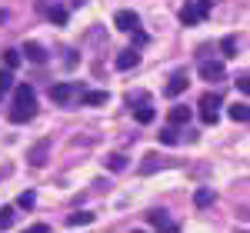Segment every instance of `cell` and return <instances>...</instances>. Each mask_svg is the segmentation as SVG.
<instances>
[{
	"instance_id": "cell-11",
	"label": "cell",
	"mask_w": 250,
	"mask_h": 233,
	"mask_svg": "<svg viewBox=\"0 0 250 233\" xmlns=\"http://www.w3.org/2000/svg\"><path fill=\"white\" fill-rule=\"evenodd\" d=\"M227 114H230V120H233V123H247V120H250V107H247V100L233 103V107L227 110Z\"/></svg>"
},
{
	"instance_id": "cell-16",
	"label": "cell",
	"mask_w": 250,
	"mask_h": 233,
	"mask_svg": "<svg viewBox=\"0 0 250 233\" xmlns=\"http://www.w3.org/2000/svg\"><path fill=\"white\" fill-rule=\"evenodd\" d=\"M190 120V107H173L170 110V123H187Z\"/></svg>"
},
{
	"instance_id": "cell-12",
	"label": "cell",
	"mask_w": 250,
	"mask_h": 233,
	"mask_svg": "<svg viewBox=\"0 0 250 233\" xmlns=\"http://www.w3.org/2000/svg\"><path fill=\"white\" fill-rule=\"evenodd\" d=\"M83 103H87V107H100V103H107V90H87V94H83Z\"/></svg>"
},
{
	"instance_id": "cell-20",
	"label": "cell",
	"mask_w": 250,
	"mask_h": 233,
	"mask_svg": "<svg viewBox=\"0 0 250 233\" xmlns=\"http://www.w3.org/2000/svg\"><path fill=\"white\" fill-rule=\"evenodd\" d=\"M154 227H164V223H170V216H167V210H150V216H147Z\"/></svg>"
},
{
	"instance_id": "cell-24",
	"label": "cell",
	"mask_w": 250,
	"mask_h": 233,
	"mask_svg": "<svg viewBox=\"0 0 250 233\" xmlns=\"http://www.w3.org/2000/svg\"><path fill=\"white\" fill-rule=\"evenodd\" d=\"M177 140H180V136H177V130H173V127H167V130H160V143H167V147H173Z\"/></svg>"
},
{
	"instance_id": "cell-8",
	"label": "cell",
	"mask_w": 250,
	"mask_h": 233,
	"mask_svg": "<svg viewBox=\"0 0 250 233\" xmlns=\"http://www.w3.org/2000/svg\"><path fill=\"white\" fill-rule=\"evenodd\" d=\"M23 57L30 60V63H47V50L30 40V43H23Z\"/></svg>"
},
{
	"instance_id": "cell-26",
	"label": "cell",
	"mask_w": 250,
	"mask_h": 233,
	"mask_svg": "<svg viewBox=\"0 0 250 233\" xmlns=\"http://www.w3.org/2000/svg\"><path fill=\"white\" fill-rule=\"evenodd\" d=\"M10 87H14V74H10V70H0V94L10 90Z\"/></svg>"
},
{
	"instance_id": "cell-23",
	"label": "cell",
	"mask_w": 250,
	"mask_h": 233,
	"mask_svg": "<svg viewBox=\"0 0 250 233\" xmlns=\"http://www.w3.org/2000/svg\"><path fill=\"white\" fill-rule=\"evenodd\" d=\"M3 63H7V70H14L20 63V50H3Z\"/></svg>"
},
{
	"instance_id": "cell-18",
	"label": "cell",
	"mask_w": 250,
	"mask_h": 233,
	"mask_svg": "<svg viewBox=\"0 0 250 233\" xmlns=\"http://www.w3.org/2000/svg\"><path fill=\"white\" fill-rule=\"evenodd\" d=\"M220 50H224V57H237V37H224Z\"/></svg>"
},
{
	"instance_id": "cell-13",
	"label": "cell",
	"mask_w": 250,
	"mask_h": 233,
	"mask_svg": "<svg viewBox=\"0 0 250 233\" xmlns=\"http://www.w3.org/2000/svg\"><path fill=\"white\" fill-rule=\"evenodd\" d=\"M67 223H70V227H87V223H94V214H87V210H77V214L67 216Z\"/></svg>"
},
{
	"instance_id": "cell-14",
	"label": "cell",
	"mask_w": 250,
	"mask_h": 233,
	"mask_svg": "<svg viewBox=\"0 0 250 233\" xmlns=\"http://www.w3.org/2000/svg\"><path fill=\"white\" fill-rule=\"evenodd\" d=\"M14 220H17V210L14 207H0V230L14 227Z\"/></svg>"
},
{
	"instance_id": "cell-3",
	"label": "cell",
	"mask_w": 250,
	"mask_h": 233,
	"mask_svg": "<svg viewBox=\"0 0 250 233\" xmlns=\"http://www.w3.org/2000/svg\"><path fill=\"white\" fill-rule=\"evenodd\" d=\"M217 107H220V94H207V97H200V120L204 123H217Z\"/></svg>"
},
{
	"instance_id": "cell-27",
	"label": "cell",
	"mask_w": 250,
	"mask_h": 233,
	"mask_svg": "<svg viewBox=\"0 0 250 233\" xmlns=\"http://www.w3.org/2000/svg\"><path fill=\"white\" fill-rule=\"evenodd\" d=\"M237 87H240V94H247V90H250V80H247V74H240V77H237Z\"/></svg>"
},
{
	"instance_id": "cell-4",
	"label": "cell",
	"mask_w": 250,
	"mask_h": 233,
	"mask_svg": "<svg viewBox=\"0 0 250 233\" xmlns=\"http://www.w3.org/2000/svg\"><path fill=\"white\" fill-rule=\"evenodd\" d=\"M47 156H50V140H47V136H43V140H37V143L27 150L30 167H43V163H47Z\"/></svg>"
},
{
	"instance_id": "cell-31",
	"label": "cell",
	"mask_w": 250,
	"mask_h": 233,
	"mask_svg": "<svg viewBox=\"0 0 250 233\" xmlns=\"http://www.w3.org/2000/svg\"><path fill=\"white\" fill-rule=\"evenodd\" d=\"M77 3H83V0H77Z\"/></svg>"
},
{
	"instance_id": "cell-28",
	"label": "cell",
	"mask_w": 250,
	"mask_h": 233,
	"mask_svg": "<svg viewBox=\"0 0 250 233\" xmlns=\"http://www.w3.org/2000/svg\"><path fill=\"white\" fill-rule=\"evenodd\" d=\"M27 233H50V227H47V223H34Z\"/></svg>"
},
{
	"instance_id": "cell-22",
	"label": "cell",
	"mask_w": 250,
	"mask_h": 233,
	"mask_svg": "<svg viewBox=\"0 0 250 233\" xmlns=\"http://www.w3.org/2000/svg\"><path fill=\"white\" fill-rule=\"evenodd\" d=\"M157 160H160V156H157V154H147V156H144V163H140V174H154Z\"/></svg>"
},
{
	"instance_id": "cell-9",
	"label": "cell",
	"mask_w": 250,
	"mask_h": 233,
	"mask_svg": "<svg viewBox=\"0 0 250 233\" xmlns=\"http://www.w3.org/2000/svg\"><path fill=\"white\" fill-rule=\"evenodd\" d=\"M114 63H117V70H134L137 63H140V54H137V50H124Z\"/></svg>"
},
{
	"instance_id": "cell-2",
	"label": "cell",
	"mask_w": 250,
	"mask_h": 233,
	"mask_svg": "<svg viewBox=\"0 0 250 233\" xmlns=\"http://www.w3.org/2000/svg\"><path fill=\"white\" fill-rule=\"evenodd\" d=\"M207 14H210V0H193V3H184V10H180V23H184V27H193V23H200Z\"/></svg>"
},
{
	"instance_id": "cell-1",
	"label": "cell",
	"mask_w": 250,
	"mask_h": 233,
	"mask_svg": "<svg viewBox=\"0 0 250 233\" xmlns=\"http://www.w3.org/2000/svg\"><path fill=\"white\" fill-rule=\"evenodd\" d=\"M17 107L10 110V123H30L34 114H37V103H34V87L30 83H20L17 87Z\"/></svg>"
},
{
	"instance_id": "cell-17",
	"label": "cell",
	"mask_w": 250,
	"mask_h": 233,
	"mask_svg": "<svg viewBox=\"0 0 250 233\" xmlns=\"http://www.w3.org/2000/svg\"><path fill=\"white\" fill-rule=\"evenodd\" d=\"M124 167H127V156H124V154H110V156H107V170H114V174H117V170H124Z\"/></svg>"
},
{
	"instance_id": "cell-30",
	"label": "cell",
	"mask_w": 250,
	"mask_h": 233,
	"mask_svg": "<svg viewBox=\"0 0 250 233\" xmlns=\"http://www.w3.org/2000/svg\"><path fill=\"white\" fill-rule=\"evenodd\" d=\"M134 233H144V230H134Z\"/></svg>"
},
{
	"instance_id": "cell-19",
	"label": "cell",
	"mask_w": 250,
	"mask_h": 233,
	"mask_svg": "<svg viewBox=\"0 0 250 233\" xmlns=\"http://www.w3.org/2000/svg\"><path fill=\"white\" fill-rule=\"evenodd\" d=\"M134 116H137V123H150L157 114H154V107H137V114H134Z\"/></svg>"
},
{
	"instance_id": "cell-10",
	"label": "cell",
	"mask_w": 250,
	"mask_h": 233,
	"mask_svg": "<svg viewBox=\"0 0 250 233\" xmlns=\"http://www.w3.org/2000/svg\"><path fill=\"white\" fill-rule=\"evenodd\" d=\"M184 90H187V77H184V74H177V77H170V83L164 87V94H167V97H180Z\"/></svg>"
},
{
	"instance_id": "cell-5",
	"label": "cell",
	"mask_w": 250,
	"mask_h": 233,
	"mask_svg": "<svg viewBox=\"0 0 250 233\" xmlns=\"http://www.w3.org/2000/svg\"><path fill=\"white\" fill-rule=\"evenodd\" d=\"M114 23H117V30H127V34H130V30H137V27H140V17H137L134 10H117V14H114Z\"/></svg>"
},
{
	"instance_id": "cell-7",
	"label": "cell",
	"mask_w": 250,
	"mask_h": 233,
	"mask_svg": "<svg viewBox=\"0 0 250 233\" xmlns=\"http://www.w3.org/2000/svg\"><path fill=\"white\" fill-rule=\"evenodd\" d=\"M200 77L204 80H224V63L220 60H204L200 63Z\"/></svg>"
},
{
	"instance_id": "cell-6",
	"label": "cell",
	"mask_w": 250,
	"mask_h": 233,
	"mask_svg": "<svg viewBox=\"0 0 250 233\" xmlns=\"http://www.w3.org/2000/svg\"><path fill=\"white\" fill-rule=\"evenodd\" d=\"M74 94H77L74 83H54V87H50V100H54V103H70Z\"/></svg>"
},
{
	"instance_id": "cell-21",
	"label": "cell",
	"mask_w": 250,
	"mask_h": 233,
	"mask_svg": "<svg viewBox=\"0 0 250 233\" xmlns=\"http://www.w3.org/2000/svg\"><path fill=\"white\" fill-rule=\"evenodd\" d=\"M47 14H50V20H54L57 27H63V23H67V10H63V7H50Z\"/></svg>"
},
{
	"instance_id": "cell-25",
	"label": "cell",
	"mask_w": 250,
	"mask_h": 233,
	"mask_svg": "<svg viewBox=\"0 0 250 233\" xmlns=\"http://www.w3.org/2000/svg\"><path fill=\"white\" fill-rule=\"evenodd\" d=\"M34 203H37V196L30 194V190H27V194H20V196H17V207H23V210H30Z\"/></svg>"
},
{
	"instance_id": "cell-29",
	"label": "cell",
	"mask_w": 250,
	"mask_h": 233,
	"mask_svg": "<svg viewBox=\"0 0 250 233\" xmlns=\"http://www.w3.org/2000/svg\"><path fill=\"white\" fill-rule=\"evenodd\" d=\"M157 233H180V230H177L173 223H164V227H157Z\"/></svg>"
},
{
	"instance_id": "cell-15",
	"label": "cell",
	"mask_w": 250,
	"mask_h": 233,
	"mask_svg": "<svg viewBox=\"0 0 250 233\" xmlns=\"http://www.w3.org/2000/svg\"><path fill=\"white\" fill-rule=\"evenodd\" d=\"M193 203H197V207L204 210V207H210V203H213V194H210V190H207V187H200V190L193 194Z\"/></svg>"
}]
</instances>
